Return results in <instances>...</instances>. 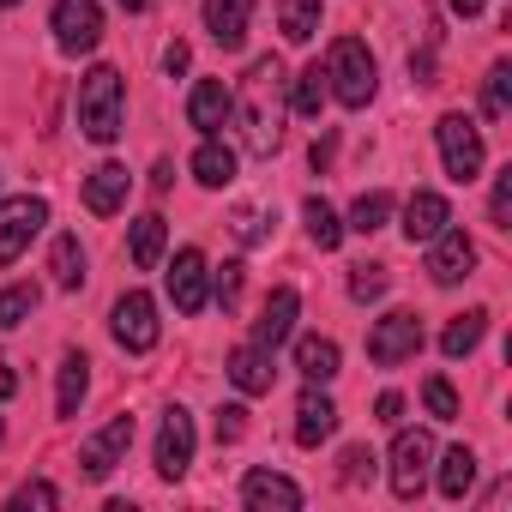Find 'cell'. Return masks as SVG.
Listing matches in <instances>:
<instances>
[{
  "instance_id": "obj_1",
  "label": "cell",
  "mask_w": 512,
  "mask_h": 512,
  "mask_svg": "<svg viewBox=\"0 0 512 512\" xmlns=\"http://www.w3.org/2000/svg\"><path fill=\"white\" fill-rule=\"evenodd\" d=\"M278 91H284V67H278V55H260L247 67V79H241V145L253 157H272L284 145V103H278Z\"/></svg>"
},
{
  "instance_id": "obj_2",
  "label": "cell",
  "mask_w": 512,
  "mask_h": 512,
  "mask_svg": "<svg viewBox=\"0 0 512 512\" xmlns=\"http://www.w3.org/2000/svg\"><path fill=\"white\" fill-rule=\"evenodd\" d=\"M121 115H127V85L115 67H91L79 79V133L91 145H115L121 139Z\"/></svg>"
},
{
  "instance_id": "obj_3",
  "label": "cell",
  "mask_w": 512,
  "mask_h": 512,
  "mask_svg": "<svg viewBox=\"0 0 512 512\" xmlns=\"http://www.w3.org/2000/svg\"><path fill=\"white\" fill-rule=\"evenodd\" d=\"M326 91H332L344 109H368V103H374L380 67H374V55H368L362 37H338V43H332V55H326Z\"/></svg>"
},
{
  "instance_id": "obj_4",
  "label": "cell",
  "mask_w": 512,
  "mask_h": 512,
  "mask_svg": "<svg viewBox=\"0 0 512 512\" xmlns=\"http://www.w3.org/2000/svg\"><path fill=\"white\" fill-rule=\"evenodd\" d=\"M434 139H440V163H446V175L464 187V181H476L482 175V133H476V121L470 115H440V127H434Z\"/></svg>"
},
{
  "instance_id": "obj_5",
  "label": "cell",
  "mask_w": 512,
  "mask_h": 512,
  "mask_svg": "<svg viewBox=\"0 0 512 512\" xmlns=\"http://www.w3.org/2000/svg\"><path fill=\"white\" fill-rule=\"evenodd\" d=\"M109 332H115V344L133 350V356L157 350V338H163V326H157V302H151L145 290H127V296L115 302V314H109Z\"/></svg>"
},
{
  "instance_id": "obj_6",
  "label": "cell",
  "mask_w": 512,
  "mask_h": 512,
  "mask_svg": "<svg viewBox=\"0 0 512 512\" xmlns=\"http://www.w3.org/2000/svg\"><path fill=\"white\" fill-rule=\"evenodd\" d=\"M416 350H422V320H416L410 308H392L386 320H374V332H368V362L398 368V362H410Z\"/></svg>"
},
{
  "instance_id": "obj_7",
  "label": "cell",
  "mask_w": 512,
  "mask_h": 512,
  "mask_svg": "<svg viewBox=\"0 0 512 512\" xmlns=\"http://www.w3.org/2000/svg\"><path fill=\"white\" fill-rule=\"evenodd\" d=\"M43 223H49V199H37V193H19L0 205V266H13Z\"/></svg>"
},
{
  "instance_id": "obj_8",
  "label": "cell",
  "mask_w": 512,
  "mask_h": 512,
  "mask_svg": "<svg viewBox=\"0 0 512 512\" xmlns=\"http://www.w3.org/2000/svg\"><path fill=\"white\" fill-rule=\"evenodd\" d=\"M428 464H434V440L422 428H398V440H392V494L416 500L422 482H428Z\"/></svg>"
},
{
  "instance_id": "obj_9",
  "label": "cell",
  "mask_w": 512,
  "mask_h": 512,
  "mask_svg": "<svg viewBox=\"0 0 512 512\" xmlns=\"http://www.w3.org/2000/svg\"><path fill=\"white\" fill-rule=\"evenodd\" d=\"M49 25H55V43L67 55H91L103 43V7H97V0H55Z\"/></svg>"
},
{
  "instance_id": "obj_10",
  "label": "cell",
  "mask_w": 512,
  "mask_h": 512,
  "mask_svg": "<svg viewBox=\"0 0 512 512\" xmlns=\"http://www.w3.org/2000/svg\"><path fill=\"white\" fill-rule=\"evenodd\" d=\"M470 272H476V241L446 223V229L428 241V278H434L440 290H452V284H464Z\"/></svg>"
},
{
  "instance_id": "obj_11",
  "label": "cell",
  "mask_w": 512,
  "mask_h": 512,
  "mask_svg": "<svg viewBox=\"0 0 512 512\" xmlns=\"http://www.w3.org/2000/svg\"><path fill=\"white\" fill-rule=\"evenodd\" d=\"M169 302H175V314H205V302H211V266H205L199 247L175 253V266H169Z\"/></svg>"
},
{
  "instance_id": "obj_12",
  "label": "cell",
  "mask_w": 512,
  "mask_h": 512,
  "mask_svg": "<svg viewBox=\"0 0 512 512\" xmlns=\"http://www.w3.org/2000/svg\"><path fill=\"white\" fill-rule=\"evenodd\" d=\"M187 464H193V416L181 404H169L163 410V428H157V476L163 482H181Z\"/></svg>"
},
{
  "instance_id": "obj_13",
  "label": "cell",
  "mask_w": 512,
  "mask_h": 512,
  "mask_svg": "<svg viewBox=\"0 0 512 512\" xmlns=\"http://www.w3.org/2000/svg\"><path fill=\"white\" fill-rule=\"evenodd\" d=\"M127 446H133V416H115L103 434H91L85 446H79V464H85V476L91 482H103L121 458H127Z\"/></svg>"
},
{
  "instance_id": "obj_14",
  "label": "cell",
  "mask_w": 512,
  "mask_h": 512,
  "mask_svg": "<svg viewBox=\"0 0 512 512\" xmlns=\"http://www.w3.org/2000/svg\"><path fill=\"white\" fill-rule=\"evenodd\" d=\"M241 506H253V512H296L302 506V488L290 482V476H278V470H247L241 476Z\"/></svg>"
},
{
  "instance_id": "obj_15",
  "label": "cell",
  "mask_w": 512,
  "mask_h": 512,
  "mask_svg": "<svg viewBox=\"0 0 512 512\" xmlns=\"http://www.w3.org/2000/svg\"><path fill=\"white\" fill-rule=\"evenodd\" d=\"M127 193H133V175H127L121 163H97V169L85 175V211H91V217H115V211L127 205Z\"/></svg>"
},
{
  "instance_id": "obj_16",
  "label": "cell",
  "mask_w": 512,
  "mask_h": 512,
  "mask_svg": "<svg viewBox=\"0 0 512 512\" xmlns=\"http://www.w3.org/2000/svg\"><path fill=\"white\" fill-rule=\"evenodd\" d=\"M235 115V97H229V85L223 79H199L193 85V97H187V121L205 133V139H217V127Z\"/></svg>"
},
{
  "instance_id": "obj_17",
  "label": "cell",
  "mask_w": 512,
  "mask_h": 512,
  "mask_svg": "<svg viewBox=\"0 0 512 512\" xmlns=\"http://www.w3.org/2000/svg\"><path fill=\"white\" fill-rule=\"evenodd\" d=\"M296 314H302V296H296V290H272V302L260 308V320H253V344H260V350H278V344L296 332Z\"/></svg>"
},
{
  "instance_id": "obj_18",
  "label": "cell",
  "mask_w": 512,
  "mask_h": 512,
  "mask_svg": "<svg viewBox=\"0 0 512 512\" xmlns=\"http://www.w3.org/2000/svg\"><path fill=\"white\" fill-rule=\"evenodd\" d=\"M253 25V0H205V31L217 49H241Z\"/></svg>"
},
{
  "instance_id": "obj_19",
  "label": "cell",
  "mask_w": 512,
  "mask_h": 512,
  "mask_svg": "<svg viewBox=\"0 0 512 512\" xmlns=\"http://www.w3.org/2000/svg\"><path fill=\"white\" fill-rule=\"evenodd\" d=\"M446 223H452V205H446L440 193H410V199H404V235H410V247H416V241L428 247Z\"/></svg>"
},
{
  "instance_id": "obj_20",
  "label": "cell",
  "mask_w": 512,
  "mask_h": 512,
  "mask_svg": "<svg viewBox=\"0 0 512 512\" xmlns=\"http://www.w3.org/2000/svg\"><path fill=\"white\" fill-rule=\"evenodd\" d=\"M332 434H338V404L308 386L302 404H296V446H320V440H332Z\"/></svg>"
},
{
  "instance_id": "obj_21",
  "label": "cell",
  "mask_w": 512,
  "mask_h": 512,
  "mask_svg": "<svg viewBox=\"0 0 512 512\" xmlns=\"http://www.w3.org/2000/svg\"><path fill=\"white\" fill-rule=\"evenodd\" d=\"M229 380H235L247 398L272 392V380H278V368H272V350H260V344H241V350H229Z\"/></svg>"
},
{
  "instance_id": "obj_22",
  "label": "cell",
  "mask_w": 512,
  "mask_h": 512,
  "mask_svg": "<svg viewBox=\"0 0 512 512\" xmlns=\"http://www.w3.org/2000/svg\"><path fill=\"white\" fill-rule=\"evenodd\" d=\"M127 247H133V266H139V272H157L163 247H169V223H163L157 211L133 217V235H127Z\"/></svg>"
},
{
  "instance_id": "obj_23",
  "label": "cell",
  "mask_w": 512,
  "mask_h": 512,
  "mask_svg": "<svg viewBox=\"0 0 512 512\" xmlns=\"http://www.w3.org/2000/svg\"><path fill=\"white\" fill-rule=\"evenodd\" d=\"M85 386H91V362H85V350H67L61 356V386H55V416H79Z\"/></svg>"
},
{
  "instance_id": "obj_24",
  "label": "cell",
  "mask_w": 512,
  "mask_h": 512,
  "mask_svg": "<svg viewBox=\"0 0 512 512\" xmlns=\"http://www.w3.org/2000/svg\"><path fill=\"white\" fill-rule=\"evenodd\" d=\"M296 368H302L308 386L338 380V344H332V338H302V344H296Z\"/></svg>"
},
{
  "instance_id": "obj_25",
  "label": "cell",
  "mask_w": 512,
  "mask_h": 512,
  "mask_svg": "<svg viewBox=\"0 0 512 512\" xmlns=\"http://www.w3.org/2000/svg\"><path fill=\"white\" fill-rule=\"evenodd\" d=\"M193 181H199V187H229V181H235V151L217 145V139H205V145L193 151Z\"/></svg>"
},
{
  "instance_id": "obj_26",
  "label": "cell",
  "mask_w": 512,
  "mask_h": 512,
  "mask_svg": "<svg viewBox=\"0 0 512 512\" xmlns=\"http://www.w3.org/2000/svg\"><path fill=\"white\" fill-rule=\"evenodd\" d=\"M482 332H488V308H470V314H458V320L440 332V350H446L452 362H464V356L482 344Z\"/></svg>"
},
{
  "instance_id": "obj_27",
  "label": "cell",
  "mask_w": 512,
  "mask_h": 512,
  "mask_svg": "<svg viewBox=\"0 0 512 512\" xmlns=\"http://www.w3.org/2000/svg\"><path fill=\"white\" fill-rule=\"evenodd\" d=\"M476 488V452L470 446H452L446 458H440V494L446 500H464Z\"/></svg>"
},
{
  "instance_id": "obj_28",
  "label": "cell",
  "mask_w": 512,
  "mask_h": 512,
  "mask_svg": "<svg viewBox=\"0 0 512 512\" xmlns=\"http://www.w3.org/2000/svg\"><path fill=\"white\" fill-rule=\"evenodd\" d=\"M278 31L290 43H314V31H320V0H278Z\"/></svg>"
},
{
  "instance_id": "obj_29",
  "label": "cell",
  "mask_w": 512,
  "mask_h": 512,
  "mask_svg": "<svg viewBox=\"0 0 512 512\" xmlns=\"http://www.w3.org/2000/svg\"><path fill=\"white\" fill-rule=\"evenodd\" d=\"M49 272H55V284H61V290H79V284H85V247H79V235H55Z\"/></svg>"
},
{
  "instance_id": "obj_30",
  "label": "cell",
  "mask_w": 512,
  "mask_h": 512,
  "mask_svg": "<svg viewBox=\"0 0 512 512\" xmlns=\"http://www.w3.org/2000/svg\"><path fill=\"white\" fill-rule=\"evenodd\" d=\"M302 217H308V235H314V247H320V253H332V247L344 241V223H338V211H332L320 193L302 205Z\"/></svg>"
},
{
  "instance_id": "obj_31",
  "label": "cell",
  "mask_w": 512,
  "mask_h": 512,
  "mask_svg": "<svg viewBox=\"0 0 512 512\" xmlns=\"http://www.w3.org/2000/svg\"><path fill=\"white\" fill-rule=\"evenodd\" d=\"M386 217H392V193H362V199L350 205V223H344V229L374 235V229H386Z\"/></svg>"
},
{
  "instance_id": "obj_32",
  "label": "cell",
  "mask_w": 512,
  "mask_h": 512,
  "mask_svg": "<svg viewBox=\"0 0 512 512\" xmlns=\"http://www.w3.org/2000/svg\"><path fill=\"white\" fill-rule=\"evenodd\" d=\"M320 103H326V73H320V61H314V67H302V73H296L290 109H296V115H320Z\"/></svg>"
},
{
  "instance_id": "obj_33",
  "label": "cell",
  "mask_w": 512,
  "mask_h": 512,
  "mask_svg": "<svg viewBox=\"0 0 512 512\" xmlns=\"http://www.w3.org/2000/svg\"><path fill=\"white\" fill-rule=\"evenodd\" d=\"M506 103H512V67H506V61H494V67H488V79H482V115H488V121H500V115H506Z\"/></svg>"
},
{
  "instance_id": "obj_34",
  "label": "cell",
  "mask_w": 512,
  "mask_h": 512,
  "mask_svg": "<svg viewBox=\"0 0 512 512\" xmlns=\"http://www.w3.org/2000/svg\"><path fill=\"white\" fill-rule=\"evenodd\" d=\"M422 404H428L434 422H458V392H452L446 374H428V380H422Z\"/></svg>"
},
{
  "instance_id": "obj_35",
  "label": "cell",
  "mask_w": 512,
  "mask_h": 512,
  "mask_svg": "<svg viewBox=\"0 0 512 512\" xmlns=\"http://www.w3.org/2000/svg\"><path fill=\"white\" fill-rule=\"evenodd\" d=\"M37 314V284H13V290H0V326H25Z\"/></svg>"
},
{
  "instance_id": "obj_36",
  "label": "cell",
  "mask_w": 512,
  "mask_h": 512,
  "mask_svg": "<svg viewBox=\"0 0 512 512\" xmlns=\"http://www.w3.org/2000/svg\"><path fill=\"white\" fill-rule=\"evenodd\" d=\"M386 290H392V272H386V266H356V272H350V296H356V302H380Z\"/></svg>"
},
{
  "instance_id": "obj_37",
  "label": "cell",
  "mask_w": 512,
  "mask_h": 512,
  "mask_svg": "<svg viewBox=\"0 0 512 512\" xmlns=\"http://www.w3.org/2000/svg\"><path fill=\"white\" fill-rule=\"evenodd\" d=\"M488 217H494V229H512V169H500V175H494V193H488Z\"/></svg>"
},
{
  "instance_id": "obj_38",
  "label": "cell",
  "mask_w": 512,
  "mask_h": 512,
  "mask_svg": "<svg viewBox=\"0 0 512 512\" xmlns=\"http://www.w3.org/2000/svg\"><path fill=\"white\" fill-rule=\"evenodd\" d=\"M13 512H31V506H61V488L55 482H25V488H13V500H7Z\"/></svg>"
},
{
  "instance_id": "obj_39",
  "label": "cell",
  "mask_w": 512,
  "mask_h": 512,
  "mask_svg": "<svg viewBox=\"0 0 512 512\" xmlns=\"http://www.w3.org/2000/svg\"><path fill=\"white\" fill-rule=\"evenodd\" d=\"M229 229H235V241H266V211H253V205H241L235 217H229Z\"/></svg>"
},
{
  "instance_id": "obj_40",
  "label": "cell",
  "mask_w": 512,
  "mask_h": 512,
  "mask_svg": "<svg viewBox=\"0 0 512 512\" xmlns=\"http://www.w3.org/2000/svg\"><path fill=\"white\" fill-rule=\"evenodd\" d=\"M241 434H247V410L241 404H223L217 410V446H235Z\"/></svg>"
},
{
  "instance_id": "obj_41",
  "label": "cell",
  "mask_w": 512,
  "mask_h": 512,
  "mask_svg": "<svg viewBox=\"0 0 512 512\" xmlns=\"http://www.w3.org/2000/svg\"><path fill=\"white\" fill-rule=\"evenodd\" d=\"M217 302H223V314H229V308L241 302V266H235V260H229V266L217 272Z\"/></svg>"
},
{
  "instance_id": "obj_42",
  "label": "cell",
  "mask_w": 512,
  "mask_h": 512,
  "mask_svg": "<svg viewBox=\"0 0 512 512\" xmlns=\"http://www.w3.org/2000/svg\"><path fill=\"white\" fill-rule=\"evenodd\" d=\"M338 476H344V482H362V476H374V452H368V446H350Z\"/></svg>"
},
{
  "instance_id": "obj_43",
  "label": "cell",
  "mask_w": 512,
  "mask_h": 512,
  "mask_svg": "<svg viewBox=\"0 0 512 512\" xmlns=\"http://www.w3.org/2000/svg\"><path fill=\"white\" fill-rule=\"evenodd\" d=\"M187 67H193V49H187V43H181V37H175V43H169V49H163V73H169V79H181V73H187Z\"/></svg>"
},
{
  "instance_id": "obj_44",
  "label": "cell",
  "mask_w": 512,
  "mask_h": 512,
  "mask_svg": "<svg viewBox=\"0 0 512 512\" xmlns=\"http://www.w3.org/2000/svg\"><path fill=\"white\" fill-rule=\"evenodd\" d=\"M374 422L398 428V422H404V398H398V392H380V404H374Z\"/></svg>"
},
{
  "instance_id": "obj_45",
  "label": "cell",
  "mask_w": 512,
  "mask_h": 512,
  "mask_svg": "<svg viewBox=\"0 0 512 512\" xmlns=\"http://www.w3.org/2000/svg\"><path fill=\"white\" fill-rule=\"evenodd\" d=\"M332 151H338V133H320V139H314V169H320V175L332 169Z\"/></svg>"
},
{
  "instance_id": "obj_46",
  "label": "cell",
  "mask_w": 512,
  "mask_h": 512,
  "mask_svg": "<svg viewBox=\"0 0 512 512\" xmlns=\"http://www.w3.org/2000/svg\"><path fill=\"white\" fill-rule=\"evenodd\" d=\"M482 7H488V0H452V13H458V19H476Z\"/></svg>"
},
{
  "instance_id": "obj_47",
  "label": "cell",
  "mask_w": 512,
  "mask_h": 512,
  "mask_svg": "<svg viewBox=\"0 0 512 512\" xmlns=\"http://www.w3.org/2000/svg\"><path fill=\"white\" fill-rule=\"evenodd\" d=\"M13 392H19V374H13V368H0V398H13Z\"/></svg>"
},
{
  "instance_id": "obj_48",
  "label": "cell",
  "mask_w": 512,
  "mask_h": 512,
  "mask_svg": "<svg viewBox=\"0 0 512 512\" xmlns=\"http://www.w3.org/2000/svg\"><path fill=\"white\" fill-rule=\"evenodd\" d=\"M115 7H121V13H145V7H151V0H115Z\"/></svg>"
},
{
  "instance_id": "obj_49",
  "label": "cell",
  "mask_w": 512,
  "mask_h": 512,
  "mask_svg": "<svg viewBox=\"0 0 512 512\" xmlns=\"http://www.w3.org/2000/svg\"><path fill=\"white\" fill-rule=\"evenodd\" d=\"M0 7H19V0H0Z\"/></svg>"
}]
</instances>
